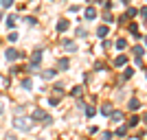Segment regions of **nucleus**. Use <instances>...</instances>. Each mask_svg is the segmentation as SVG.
I'll return each mask as SVG.
<instances>
[{
    "label": "nucleus",
    "mask_w": 147,
    "mask_h": 140,
    "mask_svg": "<svg viewBox=\"0 0 147 140\" xmlns=\"http://www.w3.org/2000/svg\"><path fill=\"white\" fill-rule=\"evenodd\" d=\"M31 118H33V121H44V123H53V121H51V116L46 114V112H44V110H35V112H33V114H31Z\"/></svg>",
    "instance_id": "1"
},
{
    "label": "nucleus",
    "mask_w": 147,
    "mask_h": 140,
    "mask_svg": "<svg viewBox=\"0 0 147 140\" xmlns=\"http://www.w3.org/2000/svg\"><path fill=\"white\" fill-rule=\"evenodd\" d=\"M13 125H16L18 129H22V131H29V129H31V125H29L26 118H13Z\"/></svg>",
    "instance_id": "2"
},
{
    "label": "nucleus",
    "mask_w": 147,
    "mask_h": 140,
    "mask_svg": "<svg viewBox=\"0 0 147 140\" xmlns=\"http://www.w3.org/2000/svg\"><path fill=\"white\" fill-rule=\"evenodd\" d=\"M18 50H13V48H9V50H7V59H9V61H13V59H18Z\"/></svg>",
    "instance_id": "3"
},
{
    "label": "nucleus",
    "mask_w": 147,
    "mask_h": 140,
    "mask_svg": "<svg viewBox=\"0 0 147 140\" xmlns=\"http://www.w3.org/2000/svg\"><path fill=\"white\" fill-rule=\"evenodd\" d=\"M127 107H129V110H132V112H136V110H138V107H141V101H136V98H132Z\"/></svg>",
    "instance_id": "4"
},
{
    "label": "nucleus",
    "mask_w": 147,
    "mask_h": 140,
    "mask_svg": "<svg viewBox=\"0 0 147 140\" xmlns=\"http://www.w3.org/2000/svg\"><path fill=\"white\" fill-rule=\"evenodd\" d=\"M112 121H114V123H119V121H123V114H121V112H114V110H112Z\"/></svg>",
    "instance_id": "5"
},
{
    "label": "nucleus",
    "mask_w": 147,
    "mask_h": 140,
    "mask_svg": "<svg viewBox=\"0 0 147 140\" xmlns=\"http://www.w3.org/2000/svg\"><path fill=\"white\" fill-rule=\"evenodd\" d=\"M94 114H97V110H94L92 105H88V107H86V116H94Z\"/></svg>",
    "instance_id": "6"
},
{
    "label": "nucleus",
    "mask_w": 147,
    "mask_h": 140,
    "mask_svg": "<svg viewBox=\"0 0 147 140\" xmlns=\"http://www.w3.org/2000/svg\"><path fill=\"white\" fill-rule=\"evenodd\" d=\"M108 35V26H99V37H105Z\"/></svg>",
    "instance_id": "7"
},
{
    "label": "nucleus",
    "mask_w": 147,
    "mask_h": 140,
    "mask_svg": "<svg viewBox=\"0 0 147 140\" xmlns=\"http://www.w3.org/2000/svg\"><path fill=\"white\" fill-rule=\"evenodd\" d=\"M57 29H59V31H66L68 29V22H66V20H61L59 24H57Z\"/></svg>",
    "instance_id": "8"
},
{
    "label": "nucleus",
    "mask_w": 147,
    "mask_h": 140,
    "mask_svg": "<svg viewBox=\"0 0 147 140\" xmlns=\"http://www.w3.org/2000/svg\"><path fill=\"white\" fill-rule=\"evenodd\" d=\"M86 15H88V20L94 18V9H92V7H90V9H86Z\"/></svg>",
    "instance_id": "9"
},
{
    "label": "nucleus",
    "mask_w": 147,
    "mask_h": 140,
    "mask_svg": "<svg viewBox=\"0 0 147 140\" xmlns=\"http://www.w3.org/2000/svg\"><path fill=\"white\" fill-rule=\"evenodd\" d=\"M127 125H129V127H136V125H138V116H134V118H132Z\"/></svg>",
    "instance_id": "10"
},
{
    "label": "nucleus",
    "mask_w": 147,
    "mask_h": 140,
    "mask_svg": "<svg viewBox=\"0 0 147 140\" xmlns=\"http://www.w3.org/2000/svg\"><path fill=\"white\" fill-rule=\"evenodd\" d=\"M101 112H103V114H112V107H110V105H103V107H101Z\"/></svg>",
    "instance_id": "11"
},
{
    "label": "nucleus",
    "mask_w": 147,
    "mask_h": 140,
    "mask_svg": "<svg viewBox=\"0 0 147 140\" xmlns=\"http://www.w3.org/2000/svg\"><path fill=\"white\" fill-rule=\"evenodd\" d=\"M125 61H127V59H125V57H117V61H114V64H117V66H123Z\"/></svg>",
    "instance_id": "12"
},
{
    "label": "nucleus",
    "mask_w": 147,
    "mask_h": 140,
    "mask_svg": "<svg viewBox=\"0 0 147 140\" xmlns=\"http://www.w3.org/2000/svg\"><path fill=\"white\" fill-rule=\"evenodd\" d=\"M59 68H61V70H66V68H68V59H61L59 61Z\"/></svg>",
    "instance_id": "13"
},
{
    "label": "nucleus",
    "mask_w": 147,
    "mask_h": 140,
    "mask_svg": "<svg viewBox=\"0 0 147 140\" xmlns=\"http://www.w3.org/2000/svg\"><path fill=\"white\" fill-rule=\"evenodd\" d=\"M55 77V70H51V72H44V79H53Z\"/></svg>",
    "instance_id": "14"
},
{
    "label": "nucleus",
    "mask_w": 147,
    "mask_h": 140,
    "mask_svg": "<svg viewBox=\"0 0 147 140\" xmlns=\"http://www.w3.org/2000/svg\"><path fill=\"white\" fill-rule=\"evenodd\" d=\"M134 53H136V55H138V57H143V53H145V50H143L141 46H136V48H134Z\"/></svg>",
    "instance_id": "15"
},
{
    "label": "nucleus",
    "mask_w": 147,
    "mask_h": 140,
    "mask_svg": "<svg viewBox=\"0 0 147 140\" xmlns=\"http://www.w3.org/2000/svg\"><path fill=\"white\" fill-rule=\"evenodd\" d=\"M22 88H24V90H29V88H31V81L24 79V81H22Z\"/></svg>",
    "instance_id": "16"
},
{
    "label": "nucleus",
    "mask_w": 147,
    "mask_h": 140,
    "mask_svg": "<svg viewBox=\"0 0 147 140\" xmlns=\"http://www.w3.org/2000/svg\"><path fill=\"white\" fill-rule=\"evenodd\" d=\"M11 5V0H2V7H9Z\"/></svg>",
    "instance_id": "17"
},
{
    "label": "nucleus",
    "mask_w": 147,
    "mask_h": 140,
    "mask_svg": "<svg viewBox=\"0 0 147 140\" xmlns=\"http://www.w3.org/2000/svg\"><path fill=\"white\" fill-rule=\"evenodd\" d=\"M0 114H2V105H0Z\"/></svg>",
    "instance_id": "18"
}]
</instances>
